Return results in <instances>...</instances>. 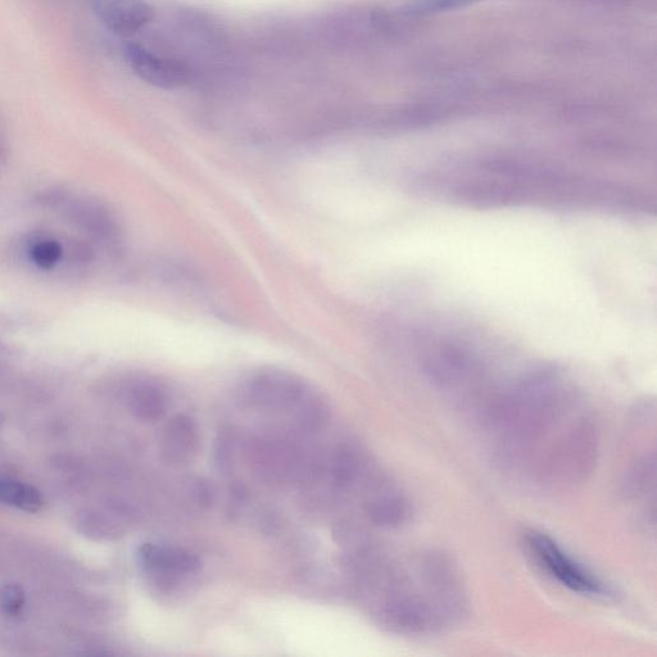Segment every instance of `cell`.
<instances>
[{"label": "cell", "instance_id": "cell-4", "mask_svg": "<svg viewBox=\"0 0 657 657\" xmlns=\"http://www.w3.org/2000/svg\"><path fill=\"white\" fill-rule=\"evenodd\" d=\"M126 62L139 77L147 84L162 89H178L187 85L192 79V71L188 66L172 58L158 56L148 51L143 45L128 43L124 48Z\"/></svg>", "mask_w": 657, "mask_h": 657}, {"label": "cell", "instance_id": "cell-7", "mask_svg": "<svg viewBox=\"0 0 657 657\" xmlns=\"http://www.w3.org/2000/svg\"><path fill=\"white\" fill-rule=\"evenodd\" d=\"M138 559L146 572L162 577L166 583L174 582L183 575L197 573L202 565L201 560L192 552L153 543H146L139 548Z\"/></svg>", "mask_w": 657, "mask_h": 657}, {"label": "cell", "instance_id": "cell-2", "mask_svg": "<svg viewBox=\"0 0 657 657\" xmlns=\"http://www.w3.org/2000/svg\"><path fill=\"white\" fill-rule=\"evenodd\" d=\"M355 568L367 587L379 592L375 616L389 632L433 636L459 625L469 614L464 579L441 551L421 550L401 563L367 551Z\"/></svg>", "mask_w": 657, "mask_h": 657}, {"label": "cell", "instance_id": "cell-10", "mask_svg": "<svg viewBox=\"0 0 657 657\" xmlns=\"http://www.w3.org/2000/svg\"><path fill=\"white\" fill-rule=\"evenodd\" d=\"M623 493L629 498H640L655 486V453H645L633 462L623 480Z\"/></svg>", "mask_w": 657, "mask_h": 657}, {"label": "cell", "instance_id": "cell-15", "mask_svg": "<svg viewBox=\"0 0 657 657\" xmlns=\"http://www.w3.org/2000/svg\"><path fill=\"white\" fill-rule=\"evenodd\" d=\"M61 244L52 239L40 240L31 249V258L40 269L49 270L61 260Z\"/></svg>", "mask_w": 657, "mask_h": 657}, {"label": "cell", "instance_id": "cell-11", "mask_svg": "<svg viewBox=\"0 0 657 657\" xmlns=\"http://www.w3.org/2000/svg\"><path fill=\"white\" fill-rule=\"evenodd\" d=\"M0 502L16 509L36 512L42 510L44 497L42 493L29 484L18 480L0 478Z\"/></svg>", "mask_w": 657, "mask_h": 657}, {"label": "cell", "instance_id": "cell-14", "mask_svg": "<svg viewBox=\"0 0 657 657\" xmlns=\"http://www.w3.org/2000/svg\"><path fill=\"white\" fill-rule=\"evenodd\" d=\"M237 437L233 428H222L215 444V465L222 475H230L234 469Z\"/></svg>", "mask_w": 657, "mask_h": 657}, {"label": "cell", "instance_id": "cell-1", "mask_svg": "<svg viewBox=\"0 0 657 657\" xmlns=\"http://www.w3.org/2000/svg\"><path fill=\"white\" fill-rule=\"evenodd\" d=\"M487 401L475 420L507 473L546 493L572 492L591 478L600 433L555 367L529 370Z\"/></svg>", "mask_w": 657, "mask_h": 657}, {"label": "cell", "instance_id": "cell-6", "mask_svg": "<svg viewBox=\"0 0 657 657\" xmlns=\"http://www.w3.org/2000/svg\"><path fill=\"white\" fill-rule=\"evenodd\" d=\"M89 4L97 20L117 35L138 33L154 17L147 0H89Z\"/></svg>", "mask_w": 657, "mask_h": 657}, {"label": "cell", "instance_id": "cell-17", "mask_svg": "<svg viewBox=\"0 0 657 657\" xmlns=\"http://www.w3.org/2000/svg\"><path fill=\"white\" fill-rule=\"evenodd\" d=\"M76 219L85 226L86 229L95 234H107L111 229L110 220L103 214L102 210L94 206H83L77 208Z\"/></svg>", "mask_w": 657, "mask_h": 657}, {"label": "cell", "instance_id": "cell-9", "mask_svg": "<svg viewBox=\"0 0 657 657\" xmlns=\"http://www.w3.org/2000/svg\"><path fill=\"white\" fill-rule=\"evenodd\" d=\"M367 516L375 527L396 529L409 523L412 505L409 497L400 489H389L375 498L367 507Z\"/></svg>", "mask_w": 657, "mask_h": 657}, {"label": "cell", "instance_id": "cell-12", "mask_svg": "<svg viewBox=\"0 0 657 657\" xmlns=\"http://www.w3.org/2000/svg\"><path fill=\"white\" fill-rule=\"evenodd\" d=\"M166 396L160 388L153 385H144L134 392L131 397V410L135 418L144 423H154L166 414Z\"/></svg>", "mask_w": 657, "mask_h": 657}, {"label": "cell", "instance_id": "cell-18", "mask_svg": "<svg viewBox=\"0 0 657 657\" xmlns=\"http://www.w3.org/2000/svg\"><path fill=\"white\" fill-rule=\"evenodd\" d=\"M194 497L199 505L201 506H211L215 501V491L206 480H197L196 486H194Z\"/></svg>", "mask_w": 657, "mask_h": 657}, {"label": "cell", "instance_id": "cell-13", "mask_svg": "<svg viewBox=\"0 0 657 657\" xmlns=\"http://www.w3.org/2000/svg\"><path fill=\"white\" fill-rule=\"evenodd\" d=\"M361 461L357 453L350 448H342L334 457L332 475L337 486L346 488L352 486L359 477Z\"/></svg>", "mask_w": 657, "mask_h": 657}, {"label": "cell", "instance_id": "cell-19", "mask_svg": "<svg viewBox=\"0 0 657 657\" xmlns=\"http://www.w3.org/2000/svg\"><path fill=\"white\" fill-rule=\"evenodd\" d=\"M466 2H471V0H423V3H421L420 9H442V8H450L453 6H459V4H464Z\"/></svg>", "mask_w": 657, "mask_h": 657}, {"label": "cell", "instance_id": "cell-5", "mask_svg": "<svg viewBox=\"0 0 657 657\" xmlns=\"http://www.w3.org/2000/svg\"><path fill=\"white\" fill-rule=\"evenodd\" d=\"M305 394L306 389L298 379L280 371L257 375L247 388L249 405L260 411H282L297 407Z\"/></svg>", "mask_w": 657, "mask_h": 657}, {"label": "cell", "instance_id": "cell-8", "mask_svg": "<svg viewBox=\"0 0 657 657\" xmlns=\"http://www.w3.org/2000/svg\"><path fill=\"white\" fill-rule=\"evenodd\" d=\"M199 450L197 424L187 415H176L166 425L161 452L163 460L174 466L188 465Z\"/></svg>", "mask_w": 657, "mask_h": 657}, {"label": "cell", "instance_id": "cell-16", "mask_svg": "<svg viewBox=\"0 0 657 657\" xmlns=\"http://www.w3.org/2000/svg\"><path fill=\"white\" fill-rule=\"evenodd\" d=\"M26 605L24 589L17 584H6L0 588V611L8 616H18Z\"/></svg>", "mask_w": 657, "mask_h": 657}, {"label": "cell", "instance_id": "cell-3", "mask_svg": "<svg viewBox=\"0 0 657 657\" xmlns=\"http://www.w3.org/2000/svg\"><path fill=\"white\" fill-rule=\"evenodd\" d=\"M525 554L552 581L578 595L592 598L614 597V589L600 575L570 554L550 534L528 530L523 537Z\"/></svg>", "mask_w": 657, "mask_h": 657}]
</instances>
